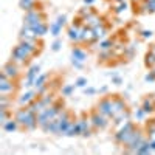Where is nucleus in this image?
I'll return each mask as SVG.
<instances>
[{
	"mask_svg": "<svg viewBox=\"0 0 155 155\" xmlns=\"http://www.w3.org/2000/svg\"><path fill=\"white\" fill-rule=\"evenodd\" d=\"M19 6L25 12H28L31 9H36V0H19Z\"/></svg>",
	"mask_w": 155,
	"mask_h": 155,
	"instance_id": "393cba45",
	"label": "nucleus"
},
{
	"mask_svg": "<svg viewBox=\"0 0 155 155\" xmlns=\"http://www.w3.org/2000/svg\"><path fill=\"white\" fill-rule=\"evenodd\" d=\"M147 113L144 112V109L143 107H140V109H137L135 110V118L138 120V121H141V120H144V116H146Z\"/></svg>",
	"mask_w": 155,
	"mask_h": 155,
	"instance_id": "37998d69",
	"label": "nucleus"
},
{
	"mask_svg": "<svg viewBox=\"0 0 155 155\" xmlns=\"http://www.w3.org/2000/svg\"><path fill=\"white\" fill-rule=\"evenodd\" d=\"M146 3H147V11H149V14L155 12V2H146Z\"/></svg>",
	"mask_w": 155,
	"mask_h": 155,
	"instance_id": "3c124183",
	"label": "nucleus"
},
{
	"mask_svg": "<svg viewBox=\"0 0 155 155\" xmlns=\"http://www.w3.org/2000/svg\"><path fill=\"white\" fill-rule=\"evenodd\" d=\"M16 90V85L12 82V79L5 74V73H0V93L2 95H9Z\"/></svg>",
	"mask_w": 155,
	"mask_h": 155,
	"instance_id": "0eeeda50",
	"label": "nucleus"
},
{
	"mask_svg": "<svg viewBox=\"0 0 155 155\" xmlns=\"http://www.w3.org/2000/svg\"><path fill=\"white\" fill-rule=\"evenodd\" d=\"M144 64H146V67H149V68H153L155 67V51L153 50H150L149 53H146Z\"/></svg>",
	"mask_w": 155,
	"mask_h": 155,
	"instance_id": "c756f323",
	"label": "nucleus"
},
{
	"mask_svg": "<svg viewBox=\"0 0 155 155\" xmlns=\"http://www.w3.org/2000/svg\"><path fill=\"white\" fill-rule=\"evenodd\" d=\"M134 129H135V124H134L130 120L126 121V123H123L121 127H120L118 130H116V134H115V141H116L118 144H124L126 140L129 138V135L134 132Z\"/></svg>",
	"mask_w": 155,
	"mask_h": 155,
	"instance_id": "20e7f679",
	"label": "nucleus"
},
{
	"mask_svg": "<svg viewBox=\"0 0 155 155\" xmlns=\"http://www.w3.org/2000/svg\"><path fill=\"white\" fill-rule=\"evenodd\" d=\"M96 92H98V90H96L95 87H85V88H84V93H85L87 96H92V95H95Z\"/></svg>",
	"mask_w": 155,
	"mask_h": 155,
	"instance_id": "c03bdc74",
	"label": "nucleus"
},
{
	"mask_svg": "<svg viewBox=\"0 0 155 155\" xmlns=\"http://www.w3.org/2000/svg\"><path fill=\"white\" fill-rule=\"evenodd\" d=\"M81 28L76 27V25H71V27L68 28L67 34H68V39L71 42H81Z\"/></svg>",
	"mask_w": 155,
	"mask_h": 155,
	"instance_id": "4468645a",
	"label": "nucleus"
},
{
	"mask_svg": "<svg viewBox=\"0 0 155 155\" xmlns=\"http://www.w3.org/2000/svg\"><path fill=\"white\" fill-rule=\"evenodd\" d=\"M144 81H146V82H155V73H153V71H149V73L144 76Z\"/></svg>",
	"mask_w": 155,
	"mask_h": 155,
	"instance_id": "49530a36",
	"label": "nucleus"
},
{
	"mask_svg": "<svg viewBox=\"0 0 155 155\" xmlns=\"http://www.w3.org/2000/svg\"><path fill=\"white\" fill-rule=\"evenodd\" d=\"M62 28H64V27H62L58 20H56V22H51V23H50V34L53 36V37H58V36L61 34Z\"/></svg>",
	"mask_w": 155,
	"mask_h": 155,
	"instance_id": "bb28decb",
	"label": "nucleus"
},
{
	"mask_svg": "<svg viewBox=\"0 0 155 155\" xmlns=\"http://www.w3.org/2000/svg\"><path fill=\"white\" fill-rule=\"evenodd\" d=\"M113 2H116V3H120V2H126V0H113Z\"/></svg>",
	"mask_w": 155,
	"mask_h": 155,
	"instance_id": "6e6d98bb",
	"label": "nucleus"
},
{
	"mask_svg": "<svg viewBox=\"0 0 155 155\" xmlns=\"http://www.w3.org/2000/svg\"><path fill=\"white\" fill-rule=\"evenodd\" d=\"M127 9H129V5L126 2H120L115 6V14H123V12H126Z\"/></svg>",
	"mask_w": 155,
	"mask_h": 155,
	"instance_id": "c9c22d12",
	"label": "nucleus"
},
{
	"mask_svg": "<svg viewBox=\"0 0 155 155\" xmlns=\"http://www.w3.org/2000/svg\"><path fill=\"white\" fill-rule=\"evenodd\" d=\"M152 50H153V51H155V45H153V48H152Z\"/></svg>",
	"mask_w": 155,
	"mask_h": 155,
	"instance_id": "bf43d9fd",
	"label": "nucleus"
},
{
	"mask_svg": "<svg viewBox=\"0 0 155 155\" xmlns=\"http://www.w3.org/2000/svg\"><path fill=\"white\" fill-rule=\"evenodd\" d=\"M135 51H137V47L135 45H130V47H126V50H124V56L126 58H129L130 59L134 54H135Z\"/></svg>",
	"mask_w": 155,
	"mask_h": 155,
	"instance_id": "58836bf2",
	"label": "nucleus"
},
{
	"mask_svg": "<svg viewBox=\"0 0 155 155\" xmlns=\"http://www.w3.org/2000/svg\"><path fill=\"white\" fill-rule=\"evenodd\" d=\"M9 120V113H8V109H0V124H3Z\"/></svg>",
	"mask_w": 155,
	"mask_h": 155,
	"instance_id": "4c0bfd02",
	"label": "nucleus"
},
{
	"mask_svg": "<svg viewBox=\"0 0 155 155\" xmlns=\"http://www.w3.org/2000/svg\"><path fill=\"white\" fill-rule=\"evenodd\" d=\"M152 36H153V33L150 30H143V31H141V37H143V39H150Z\"/></svg>",
	"mask_w": 155,
	"mask_h": 155,
	"instance_id": "09e8293b",
	"label": "nucleus"
},
{
	"mask_svg": "<svg viewBox=\"0 0 155 155\" xmlns=\"http://www.w3.org/2000/svg\"><path fill=\"white\" fill-rule=\"evenodd\" d=\"M93 41V28H90L88 25H84L81 28V42H88Z\"/></svg>",
	"mask_w": 155,
	"mask_h": 155,
	"instance_id": "a211bd4d",
	"label": "nucleus"
},
{
	"mask_svg": "<svg viewBox=\"0 0 155 155\" xmlns=\"http://www.w3.org/2000/svg\"><path fill=\"white\" fill-rule=\"evenodd\" d=\"M47 78H48V74H39L37 78H36V81H34V88L37 90V88H41V87H44L45 84H47Z\"/></svg>",
	"mask_w": 155,
	"mask_h": 155,
	"instance_id": "2f4dec72",
	"label": "nucleus"
},
{
	"mask_svg": "<svg viewBox=\"0 0 155 155\" xmlns=\"http://www.w3.org/2000/svg\"><path fill=\"white\" fill-rule=\"evenodd\" d=\"M2 73H5V74L9 78V79L14 81L16 78L19 76V67H17V64H16L14 61H9V62H6L5 65H3Z\"/></svg>",
	"mask_w": 155,
	"mask_h": 155,
	"instance_id": "9b49d317",
	"label": "nucleus"
},
{
	"mask_svg": "<svg viewBox=\"0 0 155 155\" xmlns=\"http://www.w3.org/2000/svg\"><path fill=\"white\" fill-rule=\"evenodd\" d=\"M71 65L74 68H84V62H79V61H76V59H71Z\"/></svg>",
	"mask_w": 155,
	"mask_h": 155,
	"instance_id": "8fccbe9b",
	"label": "nucleus"
},
{
	"mask_svg": "<svg viewBox=\"0 0 155 155\" xmlns=\"http://www.w3.org/2000/svg\"><path fill=\"white\" fill-rule=\"evenodd\" d=\"M36 53H39V48L36 42L31 41H20V44L17 47H14L11 54V61H14L16 64H25L31 56H34Z\"/></svg>",
	"mask_w": 155,
	"mask_h": 155,
	"instance_id": "f257e3e1",
	"label": "nucleus"
},
{
	"mask_svg": "<svg viewBox=\"0 0 155 155\" xmlns=\"http://www.w3.org/2000/svg\"><path fill=\"white\" fill-rule=\"evenodd\" d=\"M113 56V53H112V50H102L101 53H99V59L101 61H106V59H110Z\"/></svg>",
	"mask_w": 155,
	"mask_h": 155,
	"instance_id": "ea45409f",
	"label": "nucleus"
},
{
	"mask_svg": "<svg viewBox=\"0 0 155 155\" xmlns=\"http://www.w3.org/2000/svg\"><path fill=\"white\" fill-rule=\"evenodd\" d=\"M112 120H113V124H123V123H126V121L130 120V112L124 110V112H121V113H116Z\"/></svg>",
	"mask_w": 155,
	"mask_h": 155,
	"instance_id": "aec40b11",
	"label": "nucleus"
},
{
	"mask_svg": "<svg viewBox=\"0 0 155 155\" xmlns=\"http://www.w3.org/2000/svg\"><path fill=\"white\" fill-rule=\"evenodd\" d=\"M99 51L102 50H113L115 48V42L112 41V39H102V41H99Z\"/></svg>",
	"mask_w": 155,
	"mask_h": 155,
	"instance_id": "7c9ffc66",
	"label": "nucleus"
},
{
	"mask_svg": "<svg viewBox=\"0 0 155 155\" xmlns=\"http://www.w3.org/2000/svg\"><path fill=\"white\" fill-rule=\"evenodd\" d=\"M19 123H17V120L14 118V120H12V118H9L6 123H3L2 124V127H3V130L5 132H9V134H12V132H16L17 130V129H19Z\"/></svg>",
	"mask_w": 155,
	"mask_h": 155,
	"instance_id": "6ab92c4d",
	"label": "nucleus"
},
{
	"mask_svg": "<svg viewBox=\"0 0 155 155\" xmlns=\"http://www.w3.org/2000/svg\"><path fill=\"white\" fill-rule=\"evenodd\" d=\"M76 87H81V88H85L87 87V84H88V81H87V78H84V76H81V78H78L76 79Z\"/></svg>",
	"mask_w": 155,
	"mask_h": 155,
	"instance_id": "a19ab883",
	"label": "nucleus"
},
{
	"mask_svg": "<svg viewBox=\"0 0 155 155\" xmlns=\"http://www.w3.org/2000/svg\"><path fill=\"white\" fill-rule=\"evenodd\" d=\"M31 110L28 109V106H22V109H19L16 113H14V118L17 120V123L20 124V126H23L25 127V124L28 123V120H30V116H31Z\"/></svg>",
	"mask_w": 155,
	"mask_h": 155,
	"instance_id": "9d476101",
	"label": "nucleus"
},
{
	"mask_svg": "<svg viewBox=\"0 0 155 155\" xmlns=\"http://www.w3.org/2000/svg\"><path fill=\"white\" fill-rule=\"evenodd\" d=\"M41 74V65H31L30 68H28V71H27V79H25V87L27 88H30V87H33L34 85V81H36V78Z\"/></svg>",
	"mask_w": 155,
	"mask_h": 155,
	"instance_id": "1a4fd4ad",
	"label": "nucleus"
},
{
	"mask_svg": "<svg viewBox=\"0 0 155 155\" xmlns=\"http://www.w3.org/2000/svg\"><path fill=\"white\" fill-rule=\"evenodd\" d=\"M109 120L107 116H104L101 112L98 110H93L92 115H90V121H92V126L93 129H98V130H102V129H106L109 126Z\"/></svg>",
	"mask_w": 155,
	"mask_h": 155,
	"instance_id": "39448f33",
	"label": "nucleus"
},
{
	"mask_svg": "<svg viewBox=\"0 0 155 155\" xmlns=\"http://www.w3.org/2000/svg\"><path fill=\"white\" fill-rule=\"evenodd\" d=\"M95 3V0H84V5H87V6H92Z\"/></svg>",
	"mask_w": 155,
	"mask_h": 155,
	"instance_id": "603ef678",
	"label": "nucleus"
},
{
	"mask_svg": "<svg viewBox=\"0 0 155 155\" xmlns=\"http://www.w3.org/2000/svg\"><path fill=\"white\" fill-rule=\"evenodd\" d=\"M78 135H81V126H79V123H78V120H76V121H71L65 137H78Z\"/></svg>",
	"mask_w": 155,
	"mask_h": 155,
	"instance_id": "4be33fe9",
	"label": "nucleus"
},
{
	"mask_svg": "<svg viewBox=\"0 0 155 155\" xmlns=\"http://www.w3.org/2000/svg\"><path fill=\"white\" fill-rule=\"evenodd\" d=\"M61 47H62V42L59 41V39H56V41L53 42V45H51V50H53V51H59Z\"/></svg>",
	"mask_w": 155,
	"mask_h": 155,
	"instance_id": "de8ad7c7",
	"label": "nucleus"
},
{
	"mask_svg": "<svg viewBox=\"0 0 155 155\" xmlns=\"http://www.w3.org/2000/svg\"><path fill=\"white\" fill-rule=\"evenodd\" d=\"M107 90H109V87H107V85H102V87L99 88V93H106Z\"/></svg>",
	"mask_w": 155,
	"mask_h": 155,
	"instance_id": "864d4df0",
	"label": "nucleus"
},
{
	"mask_svg": "<svg viewBox=\"0 0 155 155\" xmlns=\"http://www.w3.org/2000/svg\"><path fill=\"white\" fill-rule=\"evenodd\" d=\"M92 14H93V8H92V6H87V5H85V8H82V9L79 11V17H81L82 20H85L87 17H90Z\"/></svg>",
	"mask_w": 155,
	"mask_h": 155,
	"instance_id": "473e14b6",
	"label": "nucleus"
},
{
	"mask_svg": "<svg viewBox=\"0 0 155 155\" xmlns=\"http://www.w3.org/2000/svg\"><path fill=\"white\" fill-rule=\"evenodd\" d=\"M150 146H152V152H155V140H150Z\"/></svg>",
	"mask_w": 155,
	"mask_h": 155,
	"instance_id": "5fc2aeb1",
	"label": "nucleus"
},
{
	"mask_svg": "<svg viewBox=\"0 0 155 155\" xmlns=\"http://www.w3.org/2000/svg\"><path fill=\"white\" fill-rule=\"evenodd\" d=\"M106 36H107V28L104 27V25L95 27V28H93V41H92V42L102 41V39H106Z\"/></svg>",
	"mask_w": 155,
	"mask_h": 155,
	"instance_id": "dca6fc26",
	"label": "nucleus"
},
{
	"mask_svg": "<svg viewBox=\"0 0 155 155\" xmlns=\"http://www.w3.org/2000/svg\"><path fill=\"white\" fill-rule=\"evenodd\" d=\"M78 123H79L81 126V137H90L92 135V121H90V118H87L85 115H82L79 120H78Z\"/></svg>",
	"mask_w": 155,
	"mask_h": 155,
	"instance_id": "f8f14e48",
	"label": "nucleus"
},
{
	"mask_svg": "<svg viewBox=\"0 0 155 155\" xmlns=\"http://www.w3.org/2000/svg\"><path fill=\"white\" fill-rule=\"evenodd\" d=\"M113 101V116L116 113H121L124 110H127V106H126V101L123 98H112Z\"/></svg>",
	"mask_w": 155,
	"mask_h": 155,
	"instance_id": "2eb2a0df",
	"label": "nucleus"
},
{
	"mask_svg": "<svg viewBox=\"0 0 155 155\" xmlns=\"http://www.w3.org/2000/svg\"><path fill=\"white\" fill-rule=\"evenodd\" d=\"M144 109V112L149 115V113H152V112H155V99L152 98V96H149V98H144V101H143V106H141Z\"/></svg>",
	"mask_w": 155,
	"mask_h": 155,
	"instance_id": "5701e85b",
	"label": "nucleus"
},
{
	"mask_svg": "<svg viewBox=\"0 0 155 155\" xmlns=\"http://www.w3.org/2000/svg\"><path fill=\"white\" fill-rule=\"evenodd\" d=\"M84 23L85 25H88L90 28H95V27H99V25H102V17H99V16H96L95 12L90 17H87L85 20H84Z\"/></svg>",
	"mask_w": 155,
	"mask_h": 155,
	"instance_id": "412c9836",
	"label": "nucleus"
},
{
	"mask_svg": "<svg viewBox=\"0 0 155 155\" xmlns=\"http://www.w3.org/2000/svg\"><path fill=\"white\" fill-rule=\"evenodd\" d=\"M48 31H50V27H48L45 22L41 23V25H37L36 28H33V34H34L36 37H42V36H45Z\"/></svg>",
	"mask_w": 155,
	"mask_h": 155,
	"instance_id": "b1692460",
	"label": "nucleus"
},
{
	"mask_svg": "<svg viewBox=\"0 0 155 155\" xmlns=\"http://www.w3.org/2000/svg\"><path fill=\"white\" fill-rule=\"evenodd\" d=\"M44 22H45V17H44V14L41 12V9H31V11H28V12H25L23 25L30 27L31 31H33V28H36L37 25H41V23H44Z\"/></svg>",
	"mask_w": 155,
	"mask_h": 155,
	"instance_id": "7ed1b4c3",
	"label": "nucleus"
},
{
	"mask_svg": "<svg viewBox=\"0 0 155 155\" xmlns=\"http://www.w3.org/2000/svg\"><path fill=\"white\" fill-rule=\"evenodd\" d=\"M74 87H76V84H65L62 87L61 92H62L64 96H71V93L74 92Z\"/></svg>",
	"mask_w": 155,
	"mask_h": 155,
	"instance_id": "72a5a7b5",
	"label": "nucleus"
},
{
	"mask_svg": "<svg viewBox=\"0 0 155 155\" xmlns=\"http://www.w3.org/2000/svg\"><path fill=\"white\" fill-rule=\"evenodd\" d=\"M152 71H153V73H155V67H153V68H152Z\"/></svg>",
	"mask_w": 155,
	"mask_h": 155,
	"instance_id": "13d9d810",
	"label": "nucleus"
},
{
	"mask_svg": "<svg viewBox=\"0 0 155 155\" xmlns=\"http://www.w3.org/2000/svg\"><path fill=\"white\" fill-rule=\"evenodd\" d=\"M144 2H155V0H144Z\"/></svg>",
	"mask_w": 155,
	"mask_h": 155,
	"instance_id": "4d7b16f0",
	"label": "nucleus"
},
{
	"mask_svg": "<svg viewBox=\"0 0 155 155\" xmlns=\"http://www.w3.org/2000/svg\"><path fill=\"white\" fill-rule=\"evenodd\" d=\"M62 110H64V106L59 104V102H54L53 106L45 107L41 113H37V123H39V127H44L47 123H50L51 120H54Z\"/></svg>",
	"mask_w": 155,
	"mask_h": 155,
	"instance_id": "f03ea898",
	"label": "nucleus"
},
{
	"mask_svg": "<svg viewBox=\"0 0 155 155\" xmlns=\"http://www.w3.org/2000/svg\"><path fill=\"white\" fill-rule=\"evenodd\" d=\"M147 135L149 140H155V121H150L147 124Z\"/></svg>",
	"mask_w": 155,
	"mask_h": 155,
	"instance_id": "e433bc0d",
	"label": "nucleus"
},
{
	"mask_svg": "<svg viewBox=\"0 0 155 155\" xmlns=\"http://www.w3.org/2000/svg\"><path fill=\"white\" fill-rule=\"evenodd\" d=\"M147 138L144 137V134L143 132H140L138 134V137L134 140V141H130L129 144H126L124 146V153H137V150H138V147L141 146L146 141Z\"/></svg>",
	"mask_w": 155,
	"mask_h": 155,
	"instance_id": "6e6552de",
	"label": "nucleus"
},
{
	"mask_svg": "<svg viewBox=\"0 0 155 155\" xmlns=\"http://www.w3.org/2000/svg\"><path fill=\"white\" fill-rule=\"evenodd\" d=\"M112 84H113V85H121V84H123V78H121L120 74L113 76V78H112Z\"/></svg>",
	"mask_w": 155,
	"mask_h": 155,
	"instance_id": "a18cd8bd",
	"label": "nucleus"
},
{
	"mask_svg": "<svg viewBox=\"0 0 155 155\" xmlns=\"http://www.w3.org/2000/svg\"><path fill=\"white\" fill-rule=\"evenodd\" d=\"M71 118L68 116V118H64L62 121H61V126H59V132H58V135H65L67 134V130H68V127H70V124H71Z\"/></svg>",
	"mask_w": 155,
	"mask_h": 155,
	"instance_id": "a878e982",
	"label": "nucleus"
},
{
	"mask_svg": "<svg viewBox=\"0 0 155 155\" xmlns=\"http://www.w3.org/2000/svg\"><path fill=\"white\" fill-rule=\"evenodd\" d=\"M96 110L101 112L107 118H113V101L112 98H102L96 104Z\"/></svg>",
	"mask_w": 155,
	"mask_h": 155,
	"instance_id": "423d86ee",
	"label": "nucleus"
},
{
	"mask_svg": "<svg viewBox=\"0 0 155 155\" xmlns=\"http://www.w3.org/2000/svg\"><path fill=\"white\" fill-rule=\"evenodd\" d=\"M28 109L31 110V112H34V113H41L45 107H44V104H42V101H41V98H39L37 101L34 99L33 102H31V104L28 106Z\"/></svg>",
	"mask_w": 155,
	"mask_h": 155,
	"instance_id": "c85d7f7f",
	"label": "nucleus"
},
{
	"mask_svg": "<svg viewBox=\"0 0 155 155\" xmlns=\"http://www.w3.org/2000/svg\"><path fill=\"white\" fill-rule=\"evenodd\" d=\"M87 53L82 50V48H79V47H74L73 50H71V59H76V61H79V62H85L87 61Z\"/></svg>",
	"mask_w": 155,
	"mask_h": 155,
	"instance_id": "f3484780",
	"label": "nucleus"
},
{
	"mask_svg": "<svg viewBox=\"0 0 155 155\" xmlns=\"http://www.w3.org/2000/svg\"><path fill=\"white\" fill-rule=\"evenodd\" d=\"M8 104H9L8 95H2L0 96V109H8Z\"/></svg>",
	"mask_w": 155,
	"mask_h": 155,
	"instance_id": "79ce46f5",
	"label": "nucleus"
},
{
	"mask_svg": "<svg viewBox=\"0 0 155 155\" xmlns=\"http://www.w3.org/2000/svg\"><path fill=\"white\" fill-rule=\"evenodd\" d=\"M150 152H152V146H150V140L147 138L144 143L138 147L137 153H140V155H147V153H150Z\"/></svg>",
	"mask_w": 155,
	"mask_h": 155,
	"instance_id": "cd10ccee",
	"label": "nucleus"
},
{
	"mask_svg": "<svg viewBox=\"0 0 155 155\" xmlns=\"http://www.w3.org/2000/svg\"><path fill=\"white\" fill-rule=\"evenodd\" d=\"M36 95H37V90H28V92H25L20 98H19V104L20 106H30L31 102L36 99Z\"/></svg>",
	"mask_w": 155,
	"mask_h": 155,
	"instance_id": "ddd939ff",
	"label": "nucleus"
},
{
	"mask_svg": "<svg viewBox=\"0 0 155 155\" xmlns=\"http://www.w3.org/2000/svg\"><path fill=\"white\" fill-rule=\"evenodd\" d=\"M41 101H42L44 107H50V106L54 104V98L51 96V95H44V96L41 98Z\"/></svg>",
	"mask_w": 155,
	"mask_h": 155,
	"instance_id": "f704fd0d",
	"label": "nucleus"
}]
</instances>
